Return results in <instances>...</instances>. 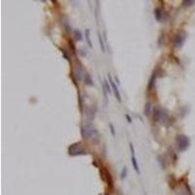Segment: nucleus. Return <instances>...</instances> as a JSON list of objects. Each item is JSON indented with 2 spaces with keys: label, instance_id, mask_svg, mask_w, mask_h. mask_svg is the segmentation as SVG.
<instances>
[{
  "label": "nucleus",
  "instance_id": "1",
  "mask_svg": "<svg viewBox=\"0 0 195 195\" xmlns=\"http://www.w3.org/2000/svg\"><path fill=\"white\" fill-rule=\"evenodd\" d=\"M81 136L84 140H90L92 138L95 143H98L100 141V134L91 124L85 125L81 127Z\"/></svg>",
  "mask_w": 195,
  "mask_h": 195
},
{
  "label": "nucleus",
  "instance_id": "2",
  "mask_svg": "<svg viewBox=\"0 0 195 195\" xmlns=\"http://www.w3.org/2000/svg\"><path fill=\"white\" fill-rule=\"evenodd\" d=\"M176 143H177L178 151L183 152L190 145V140H189V138L185 135H178L177 136V138H176Z\"/></svg>",
  "mask_w": 195,
  "mask_h": 195
},
{
  "label": "nucleus",
  "instance_id": "3",
  "mask_svg": "<svg viewBox=\"0 0 195 195\" xmlns=\"http://www.w3.org/2000/svg\"><path fill=\"white\" fill-rule=\"evenodd\" d=\"M68 154L70 156H77V155H85L87 154L86 149L81 147V143H74L68 147Z\"/></svg>",
  "mask_w": 195,
  "mask_h": 195
},
{
  "label": "nucleus",
  "instance_id": "4",
  "mask_svg": "<svg viewBox=\"0 0 195 195\" xmlns=\"http://www.w3.org/2000/svg\"><path fill=\"white\" fill-rule=\"evenodd\" d=\"M185 39H186V33L185 32H183V31H180V32H178L173 39L174 47L178 48V49H180V48H181L183 46L184 42H185Z\"/></svg>",
  "mask_w": 195,
  "mask_h": 195
},
{
  "label": "nucleus",
  "instance_id": "5",
  "mask_svg": "<svg viewBox=\"0 0 195 195\" xmlns=\"http://www.w3.org/2000/svg\"><path fill=\"white\" fill-rule=\"evenodd\" d=\"M107 78H108L109 84H110V86H111V90H112V92H113L114 96H115L116 100L118 101L119 103H122L121 95H120V92H119V90H118V87H117L116 83H115V82H114V80H113V78H112V77H111L110 74H108V75H107Z\"/></svg>",
  "mask_w": 195,
  "mask_h": 195
},
{
  "label": "nucleus",
  "instance_id": "6",
  "mask_svg": "<svg viewBox=\"0 0 195 195\" xmlns=\"http://www.w3.org/2000/svg\"><path fill=\"white\" fill-rule=\"evenodd\" d=\"M76 78L78 81H81L82 78L84 77V73H83V68H82V65L79 61H77V65H76Z\"/></svg>",
  "mask_w": 195,
  "mask_h": 195
},
{
  "label": "nucleus",
  "instance_id": "7",
  "mask_svg": "<svg viewBox=\"0 0 195 195\" xmlns=\"http://www.w3.org/2000/svg\"><path fill=\"white\" fill-rule=\"evenodd\" d=\"M161 112H162V107L160 106H156L153 109V121L154 122H160V118H161Z\"/></svg>",
  "mask_w": 195,
  "mask_h": 195
},
{
  "label": "nucleus",
  "instance_id": "8",
  "mask_svg": "<svg viewBox=\"0 0 195 195\" xmlns=\"http://www.w3.org/2000/svg\"><path fill=\"white\" fill-rule=\"evenodd\" d=\"M156 78H157V72H156V71H154V72L152 73V75H151V77H150V79H149L148 85H147V90H148V91H151L152 89H153L154 85H155Z\"/></svg>",
  "mask_w": 195,
  "mask_h": 195
},
{
  "label": "nucleus",
  "instance_id": "9",
  "mask_svg": "<svg viewBox=\"0 0 195 195\" xmlns=\"http://www.w3.org/2000/svg\"><path fill=\"white\" fill-rule=\"evenodd\" d=\"M83 78H84V83H85V85H87V86H90V87L94 86V82H93V79H92V77H91L89 72H85Z\"/></svg>",
  "mask_w": 195,
  "mask_h": 195
},
{
  "label": "nucleus",
  "instance_id": "10",
  "mask_svg": "<svg viewBox=\"0 0 195 195\" xmlns=\"http://www.w3.org/2000/svg\"><path fill=\"white\" fill-rule=\"evenodd\" d=\"M168 119H169V112L166 108H162V112H161V118H160V122L162 124H166Z\"/></svg>",
  "mask_w": 195,
  "mask_h": 195
},
{
  "label": "nucleus",
  "instance_id": "11",
  "mask_svg": "<svg viewBox=\"0 0 195 195\" xmlns=\"http://www.w3.org/2000/svg\"><path fill=\"white\" fill-rule=\"evenodd\" d=\"M131 162H132V165H133V168L135 169L136 173L138 174V175H140L141 172H140V168H138V161H137V158H136L135 155H131Z\"/></svg>",
  "mask_w": 195,
  "mask_h": 195
},
{
  "label": "nucleus",
  "instance_id": "12",
  "mask_svg": "<svg viewBox=\"0 0 195 195\" xmlns=\"http://www.w3.org/2000/svg\"><path fill=\"white\" fill-rule=\"evenodd\" d=\"M73 34H74V38H75L76 41H82V40H83V36H82L81 31L78 30V29H74Z\"/></svg>",
  "mask_w": 195,
  "mask_h": 195
},
{
  "label": "nucleus",
  "instance_id": "13",
  "mask_svg": "<svg viewBox=\"0 0 195 195\" xmlns=\"http://www.w3.org/2000/svg\"><path fill=\"white\" fill-rule=\"evenodd\" d=\"M143 113L145 116H149L151 114V105L150 103H146L145 105V109H143Z\"/></svg>",
  "mask_w": 195,
  "mask_h": 195
},
{
  "label": "nucleus",
  "instance_id": "14",
  "mask_svg": "<svg viewBox=\"0 0 195 195\" xmlns=\"http://www.w3.org/2000/svg\"><path fill=\"white\" fill-rule=\"evenodd\" d=\"M85 37H86L87 43H88V45H89V47L93 48V44H92V41H91V37H90V29L89 28L85 29Z\"/></svg>",
  "mask_w": 195,
  "mask_h": 195
},
{
  "label": "nucleus",
  "instance_id": "15",
  "mask_svg": "<svg viewBox=\"0 0 195 195\" xmlns=\"http://www.w3.org/2000/svg\"><path fill=\"white\" fill-rule=\"evenodd\" d=\"M98 38H99V42H100V46H101V49L103 51V53L105 52V43H103V37H101V34L100 31H98Z\"/></svg>",
  "mask_w": 195,
  "mask_h": 195
},
{
  "label": "nucleus",
  "instance_id": "16",
  "mask_svg": "<svg viewBox=\"0 0 195 195\" xmlns=\"http://www.w3.org/2000/svg\"><path fill=\"white\" fill-rule=\"evenodd\" d=\"M105 177H106V180L108 181V185L110 186V188H113V180H112V177H111V174L108 172V171H105Z\"/></svg>",
  "mask_w": 195,
  "mask_h": 195
},
{
  "label": "nucleus",
  "instance_id": "17",
  "mask_svg": "<svg viewBox=\"0 0 195 195\" xmlns=\"http://www.w3.org/2000/svg\"><path fill=\"white\" fill-rule=\"evenodd\" d=\"M154 17H155L156 21H158V22H160V21L162 20V12L159 8H156V9L154 10Z\"/></svg>",
  "mask_w": 195,
  "mask_h": 195
},
{
  "label": "nucleus",
  "instance_id": "18",
  "mask_svg": "<svg viewBox=\"0 0 195 195\" xmlns=\"http://www.w3.org/2000/svg\"><path fill=\"white\" fill-rule=\"evenodd\" d=\"M78 103H79V109L81 114H83V100H82V96L78 91Z\"/></svg>",
  "mask_w": 195,
  "mask_h": 195
},
{
  "label": "nucleus",
  "instance_id": "19",
  "mask_svg": "<svg viewBox=\"0 0 195 195\" xmlns=\"http://www.w3.org/2000/svg\"><path fill=\"white\" fill-rule=\"evenodd\" d=\"M103 86H105V90H106V92H108V93H111V92H112L111 86H110V85H109V81H108V80L105 79V81H103Z\"/></svg>",
  "mask_w": 195,
  "mask_h": 195
},
{
  "label": "nucleus",
  "instance_id": "20",
  "mask_svg": "<svg viewBox=\"0 0 195 195\" xmlns=\"http://www.w3.org/2000/svg\"><path fill=\"white\" fill-rule=\"evenodd\" d=\"M60 50H61V54H63V58H65L66 61H70V58H69V56H68V52H66V50H65V49H63V48H61V47L60 48Z\"/></svg>",
  "mask_w": 195,
  "mask_h": 195
},
{
  "label": "nucleus",
  "instance_id": "21",
  "mask_svg": "<svg viewBox=\"0 0 195 195\" xmlns=\"http://www.w3.org/2000/svg\"><path fill=\"white\" fill-rule=\"evenodd\" d=\"M68 45H69V47L71 48V52L73 53V55H75V52H76L75 45H74L73 41H72V40H71V39H69V40H68Z\"/></svg>",
  "mask_w": 195,
  "mask_h": 195
},
{
  "label": "nucleus",
  "instance_id": "22",
  "mask_svg": "<svg viewBox=\"0 0 195 195\" xmlns=\"http://www.w3.org/2000/svg\"><path fill=\"white\" fill-rule=\"evenodd\" d=\"M158 163L160 164V166H161V168L163 170H165L166 169V164H165V162H164V159H163V157H161V156H159L158 157Z\"/></svg>",
  "mask_w": 195,
  "mask_h": 195
},
{
  "label": "nucleus",
  "instance_id": "23",
  "mask_svg": "<svg viewBox=\"0 0 195 195\" xmlns=\"http://www.w3.org/2000/svg\"><path fill=\"white\" fill-rule=\"evenodd\" d=\"M193 4H195V1H183V5L184 7H189V6H192Z\"/></svg>",
  "mask_w": 195,
  "mask_h": 195
},
{
  "label": "nucleus",
  "instance_id": "24",
  "mask_svg": "<svg viewBox=\"0 0 195 195\" xmlns=\"http://www.w3.org/2000/svg\"><path fill=\"white\" fill-rule=\"evenodd\" d=\"M127 172H128V170H127V168L126 167H124L122 169V171H121V178L123 180V178H126V176H127Z\"/></svg>",
  "mask_w": 195,
  "mask_h": 195
},
{
  "label": "nucleus",
  "instance_id": "25",
  "mask_svg": "<svg viewBox=\"0 0 195 195\" xmlns=\"http://www.w3.org/2000/svg\"><path fill=\"white\" fill-rule=\"evenodd\" d=\"M109 128H110L112 136H113V137H115V128H114V125L112 124V123H109Z\"/></svg>",
  "mask_w": 195,
  "mask_h": 195
},
{
  "label": "nucleus",
  "instance_id": "26",
  "mask_svg": "<svg viewBox=\"0 0 195 195\" xmlns=\"http://www.w3.org/2000/svg\"><path fill=\"white\" fill-rule=\"evenodd\" d=\"M125 117H126V118H127L128 123H130V124H131V123H132V118H131V117H130L129 114H125Z\"/></svg>",
  "mask_w": 195,
  "mask_h": 195
},
{
  "label": "nucleus",
  "instance_id": "27",
  "mask_svg": "<svg viewBox=\"0 0 195 195\" xmlns=\"http://www.w3.org/2000/svg\"><path fill=\"white\" fill-rule=\"evenodd\" d=\"M114 80H115V81L117 82V85H118V86H119V85H120V82H119V79H118V77H117V76H115V77H114ZM116 82H115V83H116Z\"/></svg>",
  "mask_w": 195,
  "mask_h": 195
}]
</instances>
